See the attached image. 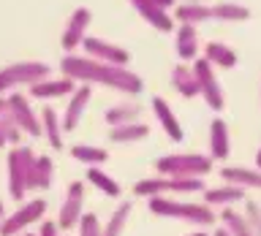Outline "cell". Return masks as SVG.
<instances>
[{
  "label": "cell",
  "instance_id": "obj_7",
  "mask_svg": "<svg viewBox=\"0 0 261 236\" xmlns=\"http://www.w3.org/2000/svg\"><path fill=\"white\" fill-rule=\"evenodd\" d=\"M191 71H193V76H196L199 95L204 98V103H207L215 114H220V111H223V106H226V98H223V87H220V81H218L215 68H212L204 57H196L193 65H191Z\"/></svg>",
  "mask_w": 261,
  "mask_h": 236
},
{
  "label": "cell",
  "instance_id": "obj_17",
  "mask_svg": "<svg viewBox=\"0 0 261 236\" xmlns=\"http://www.w3.org/2000/svg\"><path fill=\"white\" fill-rule=\"evenodd\" d=\"M220 179L226 185H237L242 190H261V168H248V166H223Z\"/></svg>",
  "mask_w": 261,
  "mask_h": 236
},
{
  "label": "cell",
  "instance_id": "obj_12",
  "mask_svg": "<svg viewBox=\"0 0 261 236\" xmlns=\"http://www.w3.org/2000/svg\"><path fill=\"white\" fill-rule=\"evenodd\" d=\"M90 98H93V90L90 84H76V90L68 95V103H65V114L60 117L63 122V133H68V130H76L82 117H85L87 106H90Z\"/></svg>",
  "mask_w": 261,
  "mask_h": 236
},
{
  "label": "cell",
  "instance_id": "obj_29",
  "mask_svg": "<svg viewBox=\"0 0 261 236\" xmlns=\"http://www.w3.org/2000/svg\"><path fill=\"white\" fill-rule=\"evenodd\" d=\"M0 130H3L6 141L11 144V146H19V144H22V136H24V133L19 130V125H16L11 109H8V98H6V95H0Z\"/></svg>",
  "mask_w": 261,
  "mask_h": 236
},
{
  "label": "cell",
  "instance_id": "obj_21",
  "mask_svg": "<svg viewBox=\"0 0 261 236\" xmlns=\"http://www.w3.org/2000/svg\"><path fill=\"white\" fill-rule=\"evenodd\" d=\"M152 114L158 117V122H161V128H163V133H166L171 141H182L185 138V133H182V125H179V120L174 117V109L163 101V98H158L155 95L152 98Z\"/></svg>",
  "mask_w": 261,
  "mask_h": 236
},
{
  "label": "cell",
  "instance_id": "obj_9",
  "mask_svg": "<svg viewBox=\"0 0 261 236\" xmlns=\"http://www.w3.org/2000/svg\"><path fill=\"white\" fill-rule=\"evenodd\" d=\"M82 215H85V182H71L68 190L63 195V203H60V212H57V228L68 231V228H76Z\"/></svg>",
  "mask_w": 261,
  "mask_h": 236
},
{
  "label": "cell",
  "instance_id": "obj_15",
  "mask_svg": "<svg viewBox=\"0 0 261 236\" xmlns=\"http://www.w3.org/2000/svg\"><path fill=\"white\" fill-rule=\"evenodd\" d=\"M245 198H248V190H242V187H237V185H226V182L204 190V203L212 209L215 206L228 209V206H234V203H245Z\"/></svg>",
  "mask_w": 261,
  "mask_h": 236
},
{
  "label": "cell",
  "instance_id": "obj_20",
  "mask_svg": "<svg viewBox=\"0 0 261 236\" xmlns=\"http://www.w3.org/2000/svg\"><path fill=\"white\" fill-rule=\"evenodd\" d=\"M41 117V138H46V144L52 146L55 152H60L65 141H63V122L60 114H57L52 106H44V111L38 114Z\"/></svg>",
  "mask_w": 261,
  "mask_h": 236
},
{
  "label": "cell",
  "instance_id": "obj_37",
  "mask_svg": "<svg viewBox=\"0 0 261 236\" xmlns=\"http://www.w3.org/2000/svg\"><path fill=\"white\" fill-rule=\"evenodd\" d=\"M155 3H158V6L163 8V11H166V8H169V6H174V0H155Z\"/></svg>",
  "mask_w": 261,
  "mask_h": 236
},
{
  "label": "cell",
  "instance_id": "obj_3",
  "mask_svg": "<svg viewBox=\"0 0 261 236\" xmlns=\"http://www.w3.org/2000/svg\"><path fill=\"white\" fill-rule=\"evenodd\" d=\"M33 166H36V152L28 144L8 150V195L14 201H24V195H28Z\"/></svg>",
  "mask_w": 261,
  "mask_h": 236
},
{
  "label": "cell",
  "instance_id": "obj_41",
  "mask_svg": "<svg viewBox=\"0 0 261 236\" xmlns=\"http://www.w3.org/2000/svg\"><path fill=\"white\" fill-rule=\"evenodd\" d=\"M8 141H6V136H3V130H0V150H3V146H6Z\"/></svg>",
  "mask_w": 261,
  "mask_h": 236
},
{
  "label": "cell",
  "instance_id": "obj_40",
  "mask_svg": "<svg viewBox=\"0 0 261 236\" xmlns=\"http://www.w3.org/2000/svg\"><path fill=\"white\" fill-rule=\"evenodd\" d=\"M212 236H228V233L223 231V228H215V233H212Z\"/></svg>",
  "mask_w": 261,
  "mask_h": 236
},
{
  "label": "cell",
  "instance_id": "obj_31",
  "mask_svg": "<svg viewBox=\"0 0 261 236\" xmlns=\"http://www.w3.org/2000/svg\"><path fill=\"white\" fill-rule=\"evenodd\" d=\"M220 228L228 233V236H256L250 231V225H248V220H245V215L242 212H237L234 206H228V209H223L220 212Z\"/></svg>",
  "mask_w": 261,
  "mask_h": 236
},
{
  "label": "cell",
  "instance_id": "obj_13",
  "mask_svg": "<svg viewBox=\"0 0 261 236\" xmlns=\"http://www.w3.org/2000/svg\"><path fill=\"white\" fill-rule=\"evenodd\" d=\"M90 22H93V14H90V8H76V11L71 14V19H68V24H65V30H63V38H60L65 54H71L73 49L82 46V41L87 38Z\"/></svg>",
  "mask_w": 261,
  "mask_h": 236
},
{
  "label": "cell",
  "instance_id": "obj_24",
  "mask_svg": "<svg viewBox=\"0 0 261 236\" xmlns=\"http://www.w3.org/2000/svg\"><path fill=\"white\" fill-rule=\"evenodd\" d=\"M71 158L79 160L82 166H87V168H101L103 163L109 160V152H106L103 146H93V144H73Z\"/></svg>",
  "mask_w": 261,
  "mask_h": 236
},
{
  "label": "cell",
  "instance_id": "obj_2",
  "mask_svg": "<svg viewBox=\"0 0 261 236\" xmlns=\"http://www.w3.org/2000/svg\"><path fill=\"white\" fill-rule=\"evenodd\" d=\"M147 209L158 217H174V220H185V223H196V225H215L218 215L215 209L199 201H174L169 195H155L147 198Z\"/></svg>",
  "mask_w": 261,
  "mask_h": 236
},
{
  "label": "cell",
  "instance_id": "obj_11",
  "mask_svg": "<svg viewBox=\"0 0 261 236\" xmlns=\"http://www.w3.org/2000/svg\"><path fill=\"white\" fill-rule=\"evenodd\" d=\"M8 98V109H11L16 125L24 136H33V138H41V117L33 111L30 106V98H24L22 93H11L6 95Z\"/></svg>",
  "mask_w": 261,
  "mask_h": 236
},
{
  "label": "cell",
  "instance_id": "obj_14",
  "mask_svg": "<svg viewBox=\"0 0 261 236\" xmlns=\"http://www.w3.org/2000/svg\"><path fill=\"white\" fill-rule=\"evenodd\" d=\"M73 90H76V81H71L68 76H60V79L46 76L30 87V98H36V101H55V98L71 95Z\"/></svg>",
  "mask_w": 261,
  "mask_h": 236
},
{
  "label": "cell",
  "instance_id": "obj_35",
  "mask_svg": "<svg viewBox=\"0 0 261 236\" xmlns=\"http://www.w3.org/2000/svg\"><path fill=\"white\" fill-rule=\"evenodd\" d=\"M245 220H248V225H250V231L261 236V206L256 201H250V198H245Z\"/></svg>",
  "mask_w": 261,
  "mask_h": 236
},
{
  "label": "cell",
  "instance_id": "obj_39",
  "mask_svg": "<svg viewBox=\"0 0 261 236\" xmlns=\"http://www.w3.org/2000/svg\"><path fill=\"white\" fill-rule=\"evenodd\" d=\"M256 168H261V146H258V152H256Z\"/></svg>",
  "mask_w": 261,
  "mask_h": 236
},
{
  "label": "cell",
  "instance_id": "obj_25",
  "mask_svg": "<svg viewBox=\"0 0 261 236\" xmlns=\"http://www.w3.org/2000/svg\"><path fill=\"white\" fill-rule=\"evenodd\" d=\"M150 136V128L144 122H128V125H120V128H109V141L114 144H134V141H144Z\"/></svg>",
  "mask_w": 261,
  "mask_h": 236
},
{
  "label": "cell",
  "instance_id": "obj_16",
  "mask_svg": "<svg viewBox=\"0 0 261 236\" xmlns=\"http://www.w3.org/2000/svg\"><path fill=\"white\" fill-rule=\"evenodd\" d=\"M130 3H134V8L139 11V16H142L147 24H152L155 30H161V33L174 30V16L169 11H163L155 0H130Z\"/></svg>",
  "mask_w": 261,
  "mask_h": 236
},
{
  "label": "cell",
  "instance_id": "obj_44",
  "mask_svg": "<svg viewBox=\"0 0 261 236\" xmlns=\"http://www.w3.org/2000/svg\"><path fill=\"white\" fill-rule=\"evenodd\" d=\"M188 3H199V0H188Z\"/></svg>",
  "mask_w": 261,
  "mask_h": 236
},
{
  "label": "cell",
  "instance_id": "obj_18",
  "mask_svg": "<svg viewBox=\"0 0 261 236\" xmlns=\"http://www.w3.org/2000/svg\"><path fill=\"white\" fill-rule=\"evenodd\" d=\"M174 49H177V57L185 65L193 63L196 57H199V52H201V46H199V30H196L193 24H179L177 36H174Z\"/></svg>",
  "mask_w": 261,
  "mask_h": 236
},
{
  "label": "cell",
  "instance_id": "obj_1",
  "mask_svg": "<svg viewBox=\"0 0 261 236\" xmlns=\"http://www.w3.org/2000/svg\"><path fill=\"white\" fill-rule=\"evenodd\" d=\"M60 71L63 76H68L76 84H103L122 95H142L144 93V81L139 73L130 68H120V65H109V63H98L93 57L85 54H65L60 60Z\"/></svg>",
  "mask_w": 261,
  "mask_h": 236
},
{
  "label": "cell",
  "instance_id": "obj_34",
  "mask_svg": "<svg viewBox=\"0 0 261 236\" xmlns=\"http://www.w3.org/2000/svg\"><path fill=\"white\" fill-rule=\"evenodd\" d=\"M76 228H79V236H103V223L98 220L95 212H85Z\"/></svg>",
  "mask_w": 261,
  "mask_h": 236
},
{
  "label": "cell",
  "instance_id": "obj_36",
  "mask_svg": "<svg viewBox=\"0 0 261 236\" xmlns=\"http://www.w3.org/2000/svg\"><path fill=\"white\" fill-rule=\"evenodd\" d=\"M38 236H60V228H57V223H52V220H44L38 228Z\"/></svg>",
  "mask_w": 261,
  "mask_h": 236
},
{
  "label": "cell",
  "instance_id": "obj_8",
  "mask_svg": "<svg viewBox=\"0 0 261 236\" xmlns=\"http://www.w3.org/2000/svg\"><path fill=\"white\" fill-rule=\"evenodd\" d=\"M46 215V201L44 198H30L22 201V206L11 212L3 223H0V236H22L33 223H41V217Z\"/></svg>",
  "mask_w": 261,
  "mask_h": 236
},
{
  "label": "cell",
  "instance_id": "obj_5",
  "mask_svg": "<svg viewBox=\"0 0 261 236\" xmlns=\"http://www.w3.org/2000/svg\"><path fill=\"white\" fill-rule=\"evenodd\" d=\"M212 158L199 152H182V155H163L155 163L161 176H199L204 179L212 171Z\"/></svg>",
  "mask_w": 261,
  "mask_h": 236
},
{
  "label": "cell",
  "instance_id": "obj_32",
  "mask_svg": "<svg viewBox=\"0 0 261 236\" xmlns=\"http://www.w3.org/2000/svg\"><path fill=\"white\" fill-rule=\"evenodd\" d=\"M130 212H134V201H122L109 215V223L103 225V236H122V231H125V225L130 220Z\"/></svg>",
  "mask_w": 261,
  "mask_h": 236
},
{
  "label": "cell",
  "instance_id": "obj_43",
  "mask_svg": "<svg viewBox=\"0 0 261 236\" xmlns=\"http://www.w3.org/2000/svg\"><path fill=\"white\" fill-rule=\"evenodd\" d=\"M22 236H38V233H22Z\"/></svg>",
  "mask_w": 261,
  "mask_h": 236
},
{
  "label": "cell",
  "instance_id": "obj_27",
  "mask_svg": "<svg viewBox=\"0 0 261 236\" xmlns=\"http://www.w3.org/2000/svg\"><path fill=\"white\" fill-rule=\"evenodd\" d=\"M171 84H174V90H177L182 98H196V95H199L196 76H193L191 65H185V63L174 65V71H171Z\"/></svg>",
  "mask_w": 261,
  "mask_h": 236
},
{
  "label": "cell",
  "instance_id": "obj_30",
  "mask_svg": "<svg viewBox=\"0 0 261 236\" xmlns=\"http://www.w3.org/2000/svg\"><path fill=\"white\" fill-rule=\"evenodd\" d=\"M85 179H87L93 187H98L103 195H109V198H120V195H122L120 182H117L112 174H106L103 168H87V176H85Z\"/></svg>",
  "mask_w": 261,
  "mask_h": 236
},
{
  "label": "cell",
  "instance_id": "obj_38",
  "mask_svg": "<svg viewBox=\"0 0 261 236\" xmlns=\"http://www.w3.org/2000/svg\"><path fill=\"white\" fill-rule=\"evenodd\" d=\"M6 217H8V215H6V206H3V201H0V223H3Z\"/></svg>",
  "mask_w": 261,
  "mask_h": 236
},
{
  "label": "cell",
  "instance_id": "obj_22",
  "mask_svg": "<svg viewBox=\"0 0 261 236\" xmlns=\"http://www.w3.org/2000/svg\"><path fill=\"white\" fill-rule=\"evenodd\" d=\"M142 109H139V103L134 101H122V103H114L109 109L103 111V122L109 128H120V125H128V122H136Z\"/></svg>",
  "mask_w": 261,
  "mask_h": 236
},
{
  "label": "cell",
  "instance_id": "obj_10",
  "mask_svg": "<svg viewBox=\"0 0 261 236\" xmlns=\"http://www.w3.org/2000/svg\"><path fill=\"white\" fill-rule=\"evenodd\" d=\"M82 49H85V57H93L98 63H109V65H120V68H128L130 63V52L122 49L117 44L106 38H95V36H87L82 41Z\"/></svg>",
  "mask_w": 261,
  "mask_h": 236
},
{
  "label": "cell",
  "instance_id": "obj_6",
  "mask_svg": "<svg viewBox=\"0 0 261 236\" xmlns=\"http://www.w3.org/2000/svg\"><path fill=\"white\" fill-rule=\"evenodd\" d=\"M49 76V65L38 63V60H22V63H11L6 68H0V95L11 93L19 87H33L36 81Z\"/></svg>",
  "mask_w": 261,
  "mask_h": 236
},
{
  "label": "cell",
  "instance_id": "obj_4",
  "mask_svg": "<svg viewBox=\"0 0 261 236\" xmlns=\"http://www.w3.org/2000/svg\"><path fill=\"white\" fill-rule=\"evenodd\" d=\"M207 185L199 176H150L139 179L134 185V195L139 198H155V195H169V193H204Z\"/></svg>",
  "mask_w": 261,
  "mask_h": 236
},
{
  "label": "cell",
  "instance_id": "obj_33",
  "mask_svg": "<svg viewBox=\"0 0 261 236\" xmlns=\"http://www.w3.org/2000/svg\"><path fill=\"white\" fill-rule=\"evenodd\" d=\"M210 8H212V19H220V22H245V19H250V8L240 6V3H218V6H210Z\"/></svg>",
  "mask_w": 261,
  "mask_h": 236
},
{
  "label": "cell",
  "instance_id": "obj_42",
  "mask_svg": "<svg viewBox=\"0 0 261 236\" xmlns=\"http://www.w3.org/2000/svg\"><path fill=\"white\" fill-rule=\"evenodd\" d=\"M188 236H210L207 231H196V233H188Z\"/></svg>",
  "mask_w": 261,
  "mask_h": 236
},
{
  "label": "cell",
  "instance_id": "obj_26",
  "mask_svg": "<svg viewBox=\"0 0 261 236\" xmlns=\"http://www.w3.org/2000/svg\"><path fill=\"white\" fill-rule=\"evenodd\" d=\"M55 179V163L49 155H36V166H33V176H30V190H49Z\"/></svg>",
  "mask_w": 261,
  "mask_h": 236
},
{
  "label": "cell",
  "instance_id": "obj_19",
  "mask_svg": "<svg viewBox=\"0 0 261 236\" xmlns=\"http://www.w3.org/2000/svg\"><path fill=\"white\" fill-rule=\"evenodd\" d=\"M231 152V136H228V125L226 120L215 117L210 122V158L215 160H226Z\"/></svg>",
  "mask_w": 261,
  "mask_h": 236
},
{
  "label": "cell",
  "instance_id": "obj_28",
  "mask_svg": "<svg viewBox=\"0 0 261 236\" xmlns=\"http://www.w3.org/2000/svg\"><path fill=\"white\" fill-rule=\"evenodd\" d=\"M174 19L179 24H193V27H196V24L212 19V8L201 6V3H182V6L174 8Z\"/></svg>",
  "mask_w": 261,
  "mask_h": 236
},
{
  "label": "cell",
  "instance_id": "obj_23",
  "mask_svg": "<svg viewBox=\"0 0 261 236\" xmlns=\"http://www.w3.org/2000/svg\"><path fill=\"white\" fill-rule=\"evenodd\" d=\"M204 60H207L212 68H234L237 63H240V57L231 46L220 44V41H210L207 46H204Z\"/></svg>",
  "mask_w": 261,
  "mask_h": 236
}]
</instances>
